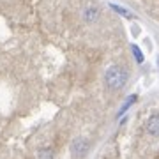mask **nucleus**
I'll return each mask as SVG.
<instances>
[{
    "mask_svg": "<svg viewBox=\"0 0 159 159\" xmlns=\"http://www.w3.org/2000/svg\"><path fill=\"white\" fill-rule=\"evenodd\" d=\"M127 81V71L120 66H111L104 73V83L110 90H119Z\"/></svg>",
    "mask_w": 159,
    "mask_h": 159,
    "instance_id": "f257e3e1",
    "label": "nucleus"
},
{
    "mask_svg": "<svg viewBox=\"0 0 159 159\" xmlns=\"http://www.w3.org/2000/svg\"><path fill=\"white\" fill-rule=\"evenodd\" d=\"M145 129H147L148 134H152V136H159V113L157 115H152V117L147 120Z\"/></svg>",
    "mask_w": 159,
    "mask_h": 159,
    "instance_id": "f03ea898",
    "label": "nucleus"
},
{
    "mask_svg": "<svg viewBox=\"0 0 159 159\" xmlns=\"http://www.w3.org/2000/svg\"><path fill=\"white\" fill-rule=\"evenodd\" d=\"M87 147H89V145H87V142L80 138V140H74V142H73V145H71V150H73V154L76 156V154H83V152L87 150Z\"/></svg>",
    "mask_w": 159,
    "mask_h": 159,
    "instance_id": "7ed1b4c3",
    "label": "nucleus"
},
{
    "mask_svg": "<svg viewBox=\"0 0 159 159\" xmlns=\"http://www.w3.org/2000/svg\"><path fill=\"white\" fill-rule=\"evenodd\" d=\"M85 18H87V21H96L99 18V9L97 7H89L85 11Z\"/></svg>",
    "mask_w": 159,
    "mask_h": 159,
    "instance_id": "20e7f679",
    "label": "nucleus"
},
{
    "mask_svg": "<svg viewBox=\"0 0 159 159\" xmlns=\"http://www.w3.org/2000/svg\"><path fill=\"white\" fill-rule=\"evenodd\" d=\"M39 157L41 159H53V156H51V150H48V148H43L39 152Z\"/></svg>",
    "mask_w": 159,
    "mask_h": 159,
    "instance_id": "39448f33",
    "label": "nucleus"
},
{
    "mask_svg": "<svg viewBox=\"0 0 159 159\" xmlns=\"http://www.w3.org/2000/svg\"><path fill=\"white\" fill-rule=\"evenodd\" d=\"M133 51L136 53V58H138V62H143V57H142V51L138 50V46H133Z\"/></svg>",
    "mask_w": 159,
    "mask_h": 159,
    "instance_id": "423d86ee",
    "label": "nucleus"
}]
</instances>
